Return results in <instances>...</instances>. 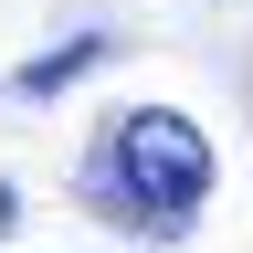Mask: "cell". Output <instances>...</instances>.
I'll list each match as a JSON object with an SVG mask.
<instances>
[{"label": "cell", "instance_id": "2", "mask_svg": "<svg viewBox=\"0 0 253 253\" xmlns=\"http://www.w3.org/2000/svg\"><path fill=\"white\" fill-rule=\"evenodd\" d=\"M95 53H106V32H84V42H63V53H42V63H21V95H53V84H74Z\"/></svg>", "mask_w": 253, "mask_h": 253}, {"label": "cell", "instance_id": "3", "mask_svg": "<svg viewBox=\"0 0 253 253\" xmlns=\"http://www.w3.org/2000/svg\"><path fill=\"white\" fill-rule=\"evenodd\" d=\"M11 221H21V201H11V179H0V232H11Z\"/></svg>", "mask_w": 253, "mask_h": 253}, {"label": "cell", "instance_id": "1", "mask_svg": "<svg viewBox=\"0 0 253 253\" xmlns=\"http://www.w3.org/2000/svg\"><path fill=\"white\" fill-rule=\"evenodd\" d=\"M84 201L106 211V221H126V232H190L201 221V201H211V137L190 126L179 106H137V116H116L106 137H95V158H84Z\"/></svg>", "mask_w": 253, "mask_h": 253}]
</instances>
